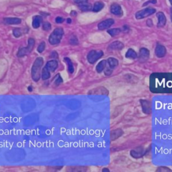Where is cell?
<instances>
[{"label": "cell", "instance_id": "cell-1", "mask_svg": "<svg viewBox=\"0 0 172 172\" xmlns=\"http://www.w3.org/2000/svg\"><path fill=\"white\" fill-rule=\"evenodd\" d=\"M43 59L42 57H38L32 67V78L35 81H38L41 78V69L43 65Z\"/></svg>", "mask_w": 172, "mask_h": 172}, {"label": "cell", "instance_id": "cell-2", "mask_svg": "<svg viewBox=\"0 0 172 172\" xmlns=\"http://www.w3.org/2000/svg\"><path fill=\"white\" fill-rule=\"evenodd\" d=\"M63 34V29L61 28H58L55 29V30L53 32V33L50 35L49 39V43L53 45H58L61 42Z\"/></svg>", "mask_w": 172, "mask_h": 172}, {"label": "cell", "instance_id": "cell-3", "mask_svg": "<svg viewBox=\"0 0 172 172\" xmlns=\"http://www.w3.org/2000/svg\"><path fill=\"white\" fill-rule=\"evenodd\" d=\"M35 39H32V38L29 39L27 47L21 48V49L18 51V57H24L25 55H26L28 53H30V52L33 51L34 46H35Z\"/></svg>", "mask_w": 172, "mask_h": 172}, {"label": "cell", "instance_id": "cell-4", "mask_svg": "<svg viewBox=\"0 0 172 172\" xmlns=\"http://www.w3.org/2000/svg\"><path fill=\"white\" fill-rule=\"evenodd\" d=\"M103 56V52L101 51H91L87 55V61L89 63H94L98 59Z\"/></svg>", "mask_w": 172, "mask_h": 172}, {"label": "cell", "instance_id": "cell-5", "mask_svg": "<svg viewBox=\"0 0 172 172\" xmlns=\"http://www.w3.org/2000/svg\"><path fill=\"white\" fill-rule=\"evenodd\" d=\"M156 12L155 9L152 8V7H147L145 9L141 10L136 14V18L137 19H143L144 18L149 16L152 14H153Z\"/></svg>", "mask_w": 172, "mask_h": 172}, {"label": "cell", "instance_id": "cell-6", "mask_svg": "<svg viewBox=\"0 0 172 172\" xmlns=\"http://www.w3.org/2000/svg\"><path fill=\"white\" fill-rule=\"evenodd\" d=\"M114 21L112 19H108L98 24V29L100 30H103L107 29L111 26L113 24Z\"/></svg>", "mask_w": 172, "mask_h": 172}, {"label": "cell", "instance_id": "cell-7", "mask_svg": "<svg viewBox=\"0 0 172 172\" xmlns=\"http://www.w3.org/2000/svg\"><path fill=\"white\" fill-rule=\"evenodd\" d=\"M110 11L112 14L116 16H122L123 15V9H122L121 5L117 3H113L111 5Z\"/></svg>", "mask_w": 172, "mask_h": 172}, {"label": "cell", "instance_id": "cell-8", "mask_svg": "<svg viewBox=\"0 0 172 172\" xmlns=\"http://www.w3.org/2000/svg\"><path fill=\"white\" fill-rule=\"evenodd\" d=\"M58 67V63L56 60H51L47 62L46 67L50 72H54Z\"/></svg>", "mask_w": 172, "mask_h": 172}, {"label": "cell", "instance_id": "cell-9", "mask_svg": "<svg viewBox=\"0 0 172 172\" xmlns=\"http://www.w3.org/2000/svg\"><path fill=\"white\" fill-rule=\"evenodd\" d=\"M21 22V19L18 18H5L3 20V22L6 24H19Z\"/></svg>", "mask_w": 172, "mask_h": 172}, {"label": "cell", "instance_id": "cell-10", "mask_svg": "<svg viewBox=\"0 0 172 172\" xmlns=\"http://www.w3.org/2000/svg\"><path fill=\"white\" fill-rule=\"evenodd\" d=\"M107 92L106 89L104 87H97L89 91L88 94H105Z\"/></svg>", "mask_w": 172, "mask_h": 172}, {"label": "cell", "instance_id": "cell-11", "mask_svg": "<svg viewBox=\"0 0 172 172\" xmlns=\"http://www.w3.org/2000/svg\"><path fill=\"white\" fill-rule=\"evenodd\" d=\"M157 16L159 20V23H158V26L159 27H163L165 24V16L163 12H158L157 14Z\"/></svg>", "mask_w": 172, "mask_h": 172}, {"label": "cell", "instance_id": "cell-12", "mask_svg": "<svg viewBox=\"0 0 172 172\" xmlns=\"http://www.w3.org/2000/svg\"><path fill=\"white\" fill-rule=\"evenodd\" d=\"M43 22V18L40 16H36L33 18V26L34 28H38L41 26V24Z\"/></svg>", "mask_w": 172, "mask_h": 172}, {"label": "cell", "instance_id": "cell-13", "mask_svg": "<svg viewBox=\"0 0 172 172\" xmlns=\"http://www.w3.org/2000/svg\"><path fill=\"white\" fill-rule=\"evenodd\" d=\"M124 45L123 44L121 43V42L119 41H116V42H114L111 44L109 46V49H111V50H121L123 48Z\"/></svg>", "mask_w": 172, "mask_h": 172}, {"label": "cell", "instance_id": "cell-14", "mask_svg": "<svg viewBox=\"0 0 172 172\" xmlns=\"http://www.w3.org/2000/svg\"><path fill=\"white\" fill-rule=\"evenodd\" d=\"M155 53H156V55H157L159 57H163L165 54V49L163 47V46L159 45L157 46V48H156Z\"/></svg>", "mask_w": 172, "mask_h": 172}, {"label": "cell", "instance_id": "cell-15", "mask_svg": "<svg viewBox=\"0 0 172 172\" xmlns=\"http://www.w3.org/2000/svg\"><path fill=\"white\" fill-rule=\"evenodd\" d=\"M104 7V4L101 1H98V2H95L93 5V12H98L100 10H102Z\"/></svg>", "mask_w": 172, "mask_h": 172}, {"label": "cell", "instance_id": "cell-16", "mask_svg": "<svg viewBox=\"0 0 172 172\" xmlns=\"http://www.w3.org/2000/svg\"><path fill=\"white\" fill-rule=\"evenodd\" d=\"M64 59H65V61L67 63L68 65V71H69V73L71 74L73 73L74 72V67H73V63H72L69 58L65 57Z\"/></svg>", "mask_w": 172, "mask_h": 172}, {"label": "cell", "instance_id": "cell-17", "mask_svg": "<svg viewBox=\"0 0 172 172\" xmlns=\"http://www.w3.org/2000/svg\"><path fill=\"white\" fill-rule=\"evenodd\" d=\"M50 77H51L50 71L48 70L47 68L45 67L43 69V71H42V78H43V80H47L49 79Z\"/></svg>", "mask_w": 172, "mask_h": 172}, {"label": "cell", "instance_id": "cell-18", "mask_svg": "<svg viewBox=\"0 0 172 172\" xmlns=\"http://www.w3.org/2000/svg\"><path fill=\"white\" fill-rule=\"evenodd\" d=\"M106 61H102L100 62L96 66V71L98 72V73H101V72L106 67Z\"/></svg>", "mask_w": 172, "mask_h": 172}, {"label": "cell", "instance_id": "cell-19", "mask_svg": "<svg viewBox=\"0 0 172 172\" xmlns=\"http://www.w3.org/2000/svg\"><path fill=\"white\" fill-rule=\"evenodd\" d=\"M108 62L110 67L112 68L116 67L118 64H119V62H118L117 60L114 59V58H109V59H108Z\"/></svg>", "mask_w": 172, "mask_h": 172}, {"label": "cell", "instance_id": "cell-20", "mask_svg": "<svg viewBox=\"0 0 172 172\" xmlns=\"http://www.w3.org/2000/svg\"><path fill=\"white\" fill-rule=\"evenodd\" d=\"M79 9L83 12L90 11L92 9V6L90 4H81L79 5Z\"/></svg>", "mask_w": 172, "mask_h": 172}, {"label": "cell", "instance_id": "cell-21", "mask_svg": "<svg viewBox=\"0 0 172 172\" xmlns=\"http://www.w3.org/2000/svg\"><path fill=\"white\" fill-rule=\"evenodd\" d=\"M126 57L127 58H131V59H135V58L137 57V54H136V53L133 50L130 49L129 51L127 52Z\"/></svg>", "mask_w": 172, "mask_h": 172}, {"label": "cell", "instance_id": "cell-22", "mask_svg": "<svg viewBox=\"0 0 172 172\" xmlns=\"http://www.w3.org/2000/svg\"><path fill=\"white\" fill-rule=\"evenodd\" d=\"M69 43L72 45H77L79 44V41H78L77 38L75 36H71L69 39Z\"/></svg>", "mask_w": 172, "mask_h": 172}, {"label": "cell", "instance_id": "cell-23", "mask_svg": "<svg viewBox=\"0 0 172 172\" xmlns=\"http://www.w3.org/2000/svg\"><path fill=\"white\" fill-rule=\"evenodd\" d=\"M140 53H141V55H141V57L143 58V59H146L148 57V56H149V51L145 49H142L141 51H140Z\"/></svg>", "mask_w": 172, "mask_h": 172}, {"label": "cell", "instance_id": "cell-24", "mask_svg": "<svg viewBox=\"0 0 172 172\" xmlns=\"http://www.w3.org/2000/svg\"><path fill=\"white\" fill-rule=\"evenodd\" d=\"M13 35L16 38L20 37L22 35V30L20 28H15L13 30Z\"/></svg>", "mask_w": 172, "mask_h": 172}, {"label": "cell", "instance_id": "cell-25", "mask_svg": "<svg viewBox=\"0 0 172 172\" xmlns=\"http://www.w3.org/2000/svg\"><path fill=\"white\" fill-rule=\"evenodd\" d=\"M120 32H121V30L119 29V28H114V29H110L108 31V33L109 35H110L111 36H114L115 35H117L118 34H119Z\"/></svg>", "mask_w": 172, "mask_h": 172}, {"label": "cell", "instance_id": "cell-26", "mask_svg": "<svg viewBox=\"0 0 172 172\" xmlns=\"http://www.w3.org/2000/svg\"><path fill=\"white\" fill-rule=\"evenodd\" d=\"M45 47H46V44H45V42H42V43L40 44L39 47H38V49H37L38 52H39V53H43V52L45 51Z\"/></svg>", "mask_w": 172, "mask_h": 172}, {"label": "cell", "instance_id": "cell-27", "mask_svg": "<svg viewBox=\"0 0 172 172\" xmlns=\"http://www.w3.org/2000/svg\"><path fill=\"white\" fill-rule=\"evenodd\" d=\"M43 28L44 30L49 31L51 29V24L49 22H44L43 24Z\"/></svg>", "mask_w": 172, "mask_h": 172}, {"label": "cell", "instance_id": "cell-28", "mask_svg": "<svg viewBox=\"0 0 172 172\" xmlns=\"http://www.w3.org/2000/svg\"><path fill=\"white\" fill-rule=\"evenodd\" d=\"M61 83H63V79H62L59 74H58L57 75V79H56V80L55 81V85L58 86Z\"/></svg>", "mask_w": 172, "mask_h": 172}, {"label": "cell", "instance_id": "cell-29", "mask_svg": "<svg viewBox=\"0 0 172 172\" xmlns=\"http://www.w3.org/2000/svg\"><path fill=\"white\" fill-rule=\"evenodd\" d=\"M75 3H77V4H85L87 2V0H74Z\"/></svg>", "mask_w": 172, "mask_h": 172}, {"label": "cell", "instance_id": "cell-30", "mask_svg": "<svg viewBox=\"0 0 172 172\" xmlns=\"http://www.w3.org/2000/svg\"><path fill=\"white\" fill-rule=\"evenodd\" d=\"M55 22L57 24H61V23H63V22H64V19L63 18H61V17H57V18H56Z\"/></svg>", "mask_w": 172, "mask_h": 172}, {"label": "cell", "instance_id": "cell-31", "mask_svg": "<svg viewBox=\"0 0 172 172\" xmlns=\"http://www.w3.org/2000/svg\"><path fill=\"white\" fill-rule=\"evenodd\" d=\"M157 3V0H151V1H148L147 2L144 3L143 6H145L146 5L149 4V3Z\"/></svg>", "mask_w": 172, "mask_h": 172}, {"label": "cell", "instance_id": "cell-32", "mask_svg": "<svg viewBox=\"0 0 172 172\" xmlns=\"http://www.w3.org/2000/svg\"><path fill=\"white\" fill-rule=\"evenodd\" d=\"M51 56L52 58H54V59H57V58H58V54L56 51H53V53H51Z\"/></svg>", "mask_w": 172, "mask_h": 172}, {"label": "cell", "instance_id": "cell-33", "mask_svg": "<svg viewBox=\"0 0 172 172\" xmlns=\"http://www.w3.org/2000/svg\"><path fill=\"white\" fill-rule=\"evenodd\" d=\"M111 73H112V70L110 69L109 68H108V69H107L106 70V71H105L106 75H110V74Z\"/></svg>", "mask_w": 172, "mask_h": 172}, {"label": "cell", "instance_id": "cell-34", "mask_svg": "<svg viewBox=\"0 0 172 172\" xmlns=\"http://www.w3.org/2000/svg\"><path fill=\"white\" fill-rule=\"evenodd\" d=\"M71 15H73V16H76L77 15V13H76L75 11H72L71 12Z\"/></svg>", "mask_w": 172, "mask_h": 172}, {"label": "cell", "instance_id": "cell-35", "mask_svg": "<svg viewBox=\"0 0 172 172\" xmlns=\"http://www.w3.org/2000/svg\"><path fill=\"white\" fill-rule=\"evenodd\" d=\"M28 89L29 91H33V88H32L31 86H29V87H28Z\"/></svg>", "mask_w": 172, "mask_h": 172}, {"label": "cell", "instance_id": "cell-36", "mask_svg": "<svg viewBox=\"0 0 172 172\" xmlns=\"http://www.w3.org/2000/svg\"><path fill=\"white\" fill-rule=\"evenodd\" d=\"M67 22L68 23V24H70L71 22V20L70 19V18H68L67 20Z\"/></svg>", "mask_w": 172, "mask_h": 172}, {"label": "cell", "instance_id": "cell-37", "mask_svg": "<svg viewBox=\"0 0 172 172\" xmlns=\"http://www.w3.org/2000/svg\"><path fill=\"white\" fill-rule=\"evenodd\" d=\"M169 2H170V3H171V4L172 5V0H169Z\"/></svg>", "mask_w": 172, "mask_h": 172}, {"label": "cell", "instance_id": "cell-38", "mask_svg": "<svg viewBox=\"0 0 172 172\" xmlns=\"http://www.w3.org/2000/svg\"><path fill=\"white\" fill-rule=\"evenodd\" d=\"M171 20H172V9H171Z\"/></svg>", "mask_w": 172, "mask_h": 172}]
</instances>
